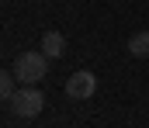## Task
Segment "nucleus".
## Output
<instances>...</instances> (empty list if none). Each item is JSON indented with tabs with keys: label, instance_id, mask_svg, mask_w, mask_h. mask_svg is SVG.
Returning <instances> with one entry per match:
<instances>
[{
	"label": "nucleus",
	"instance_id": "obj_1",
	"mask_svg": "<svg viewBox=\"0 0 149 128\" xmlns=\"http://www.w3.org/2000/svg\"><path fill=\"white\" fill-rule=\"evenodd\" d=\"M49 73V55L45 52H21L14 59V76L21 83H38Z\"/></svg>",
	"mask_w": 149,
	"mask_h": 128
},
{
	"label": "nucleus",
	"instance_id": "obj_2",
	"mask_svg": "<svg viewBox=\"0 0 149 128\" xmlns=\"http://www.w3.org/2000/svg\"><path fill=\"white\" fill-rule=\"evenodd\" d=\"M10 107H14V114L17 118H38L42 114V107H45V93L35 90V86H21L14 97H10Z\"/></svg>",
	"mask_w": 149,
	"mask_h": 128
},
{
	"label": "nucleus",
	"instance_id": "obj_3",
	"mask_svg": "<svg viewBox=\"0 0 149 128\" xmlns=\"http://www.w3.org/2000/svg\"><path fill=\"white\" fill-rule=\"evenodd\" d=\"M66 93H70L73 100H90V97L97 93V76H94L90 69H80V73H73V76L66 80Z\"/></svg>",
	"mask_w": 149,
	"mask_h": 128
},
{
	"label": "nucleus",
	"instance_id": "obj_4",
	"mask_svg": "<svg viewBox=\"0 0 149 128\" xmlns=\"http://www.w3.org/2000/svg\"><path fill=\"white\" fill-rule=\"evenodd\" d=\"M42 52H45L49 59H59V55L66 52V38H63L59 31H45V35H42Z\"/></svg>",
	"mask_w": 149,
	"mask_h": 128
},
{
	"label": "nucleus",
	"instance_id": "obj_5",
	"mask_svg": "<svg viewBox=\"0 0 149 128\" xmlns=\"http://www.w3.org/2000/svg\"><path fill=\"white\" fill-rule=\"evenodd\" d=\"M128 52H132L135 59H146L149 55V31H135V35L128 38Z\"/></svg>",
	"mask_w": 149,
	"mask_h": 128
},
{
	"label": "nucleus",
	"instance_id": "obj_6",
	"mask_svg": "<svg viewBox=\"0 0 149 128\" xmlns=\"http://www.w3.org/2000/svg\"><path fill=\"white\" fill-rule=\"evenodd\" d=\"M0 90H3V97H7V100H10V97H14V93H17V86H14V69H10V73H3V76H0Z\"/></svg>",
	"mask_w": 149,
	"mask_h": 128
}]
</instances>
